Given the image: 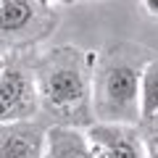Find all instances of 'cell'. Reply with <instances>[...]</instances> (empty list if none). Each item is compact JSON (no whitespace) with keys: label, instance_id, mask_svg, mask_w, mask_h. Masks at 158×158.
<instances>
[{"label":"cell","instance_id":"7c38bea8","mask_svg":"<svg viewBox=\"0 0 158 158\" xmlns=\"http://www.w3.org/2000/svg\"><path fill=\"white\" fill-rule=\"evenodd\" d=\"M3 66H6V56H0V71H3Z\"/></svg>","mask_w":158,"mask_h":158},{"label":"cell","instance_id":"52a82bcc","mask_svg":"<svg viewBox=\"0 0 158 158\" xmlns=\"http://www.w3.org/2000/svg\"><path fill=\"white\" fill-rule=\"evenodd\" d=\"M42 158H95L85 129L66 124H48Z\"/></svg>","mask_w":158,"mask_h":158},{"label":"cell","instance_id":"6da1fadb","mask_svg":"<svg viewBox=\"0 0 158 158\" xmlns=\"http://www.w3.org/2000/svg\"><path fill=\"white\" fill-rule=\"evenodd\" d=\"M92 63H95V50H82L77 45L34 50L32 69L40 95V116L45 124L87 129L95 121Z\"/></svg>","mask_w":158,"mask_h":158},{"label":"cell","instance_id":"30bf717a","mask_svg":"<svg viewBox=\"0 0 158 158\" xmlns=\"http://www.w3.org/2000/svg\"><path fill=\"white\" fill-rule=\"evenodd\" d=\"M140 3H142V8H145L148 16H156L158 19V0H140Z\"/></svg>","mask_w":158,"mask_h":158},{"label":"cell","instance_id":"7a4b0ae2","mask_svg":"<svg viewBox=\"0 0 158 158\" xmlns=\"http://www.w3.org/2000/svg\"><path fill=\"white\" fill-rule=\"evenodd\" d=\"M158 50L135 42L113 40L95 50L92 63V113L95 121L140 124V77Z\"/></svg>","mask_w":158,"mask_h":158},{"label":"cell","instance_id":"8fae6325","mask_svg":"<svg viewBox=\"0 0 158 158\" xmlns=\"http://www.w3.org/2000/svg\"><path fill=\"white\" fill-rule=\"evenodd\" d=\"M45 3H50V6H74L77 0H45Z\"/></svg>","mask_w":158,"mask_h":158},{"label":"cell","instance_id":"9c48e42d","mask_svg":"<svg viewBox=\"0 0 158 158\" xmlns=\"http://www.w3.org/2000/svg\"><path fill=\"white\" fill-rule=\"evenodd\" d=\"M140 135H142V145H145V156L148 158H158V113L156 116L140 118Z\"/></svg>","mask_w":158,"mask_h":158},{"label":"cell","instance_id":"3957f363","mask_svg":"<svg viewBox=\"0 0 158 158\" xmlns=\"http://www.w3.org/2000/svg\"><path fill=\"white\" fill-rule=\"evenodd\" d=\"M58 24L61 13L45 0H0V56L37 50Z\"/></svg>","mask_w":158,"mask_h":158},{"label":"cell","instance_id":"277c9868","mask_svg":"<svg viewBox=\"0 0 158 158\" xmlns=\"http://www.w3.org/2000/svg\"><path fill=\"white\" fill-rule=\"evenodd\" d=\"M32 56L34 50L6 56V66L0 71V124L40 118V95Z\"/></svg>","mask_w":158,"mask_h":158},{"label":"cell","instance_id":"ba28073f","mask_svg":"<svg viewBox=\"0 0 158 158\" xmlns=\"http://www.w3.org/2000/svg\"><path fill=\"white\" fill-rule=\"evenodd\" d=\"M158 113V53L145 63L140 77V118Z\"/></svg>","mask_w":158,"mask_h":158},{"label":"cell","instance_id":"8992f818","mask_svg":"<svg viewBox=\"0 0 158 158\" xmlns=\"http://www.w3.org/2000/svg\"><path fill=\"white\" fill-rule=\"evenodd\" d=\"M42 118H24V121H3L0 124V158H42L45 148Z\"/></svg>","mask_w":158,"mask_h":158},{"label":"cell","instance_id":"5b68a950","mask_svg":"<svg viewBox=\"0 0 158 158\" xmlns=\"http://www.w3.org/2000/svg\"><path fill=\"white\" fill-rule=\"evenodd\" d=\"M85 132L90 137L95 158H148L137 124L92 121Z\"/></svg>","mask_w":158,"mask_h":158}]
</instances>
